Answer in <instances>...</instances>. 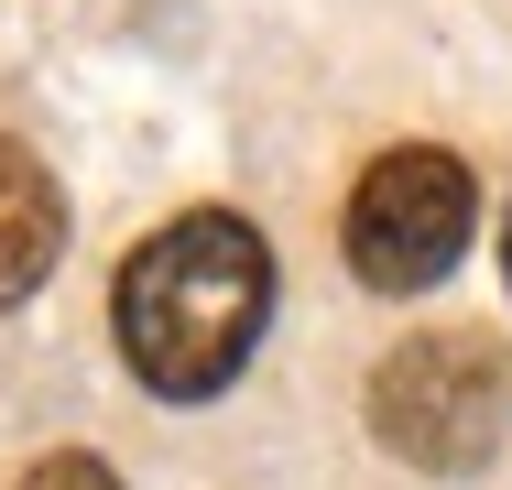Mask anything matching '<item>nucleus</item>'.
Returning <instances> with one entry per match:
<instances>
[{"label": "nucleus", "mask_w": 512, "mask_h": 490, "mask_svg": "<svg viewBox=\"0 0 512 490\" xmlns=\"http://www.w3.org/2000/svg\"><path fill=\"white\" fill-rule=\"evenodd\" d=\"M262 316H273V251H262V229L229 218V207L164 218V229L120 262V284H109L120 360L142 371V392H164V403L229 392L240 360L262 349Z\"/></svg>", "instance_id": "1"}, {"label": "nucleus", "mask_w": 512, "mask_h": 490, "mask_svg": "<svg viewBox=\"0 0 512 490\" xmlns=\"http://www.w3.org/2000/svg\"><path fill=\"white\" fill-rule=\"evenodd\" d=\"M371 436L425 469V480H469V469H491L512 436V360L502 338H480V327H425L404 338L382 371H371Z\"/></svg>", "instance_id": "2"}, {"label": "nucleus", "mask_w": 512, "mask_h": 490, "mask_svg": "<svg viewBox=\"0 0 512 490\" xmlns=\"http://www.w3.org/2000/svg\"><path fill=\"white\" fill-rule=\"evenodd\" d=\"M469 218H480V196H469V164L458 153H382L360 186H349V273L371 294H425L458 273V251H469Z\"/></svg>", "instance_id": "3"}, {"label": "nucleus", "mask_w": 512, "mask_h": 490, "mask_svg": "<svg viewBox=\"0 0 512 490\" xmlns=\"http://www.w3.org/2000/svg\"><path fill=\"white\" fill-rule=\"evenodd\" d=\"M55 251H66V196H55V175L0 131V305H22V294L44 284Z\"/></svg>", "instance_id": "4"}, {"label": "nucleus", "mask_w": 512, "mask_h": 490, "mask_svg": "<svg viewBox=\"0 0 512 490\" xmlns=\"http://www.w3.org/2000/svg\"><path fill=\"white\" fill-rule=\"evenodd\" d=\"M22 490H120V480H109L99 458H44V469H33Z\"/></svg>", "instance_id": "5"}, {"label": "nucleus", "mask_w": 512, "mask_h": 490, "mask_svg": "<svg viewBox=\"0 0 512 490\" xmlns=\"http://www.w3.org/2000/svg\"><path fill=\"white\" fill-rule=\"evenodd\" d=\"M502 284H512V218H502Z\"/></svg>", "instance_id": "6"}]
</instances>
